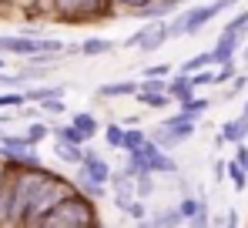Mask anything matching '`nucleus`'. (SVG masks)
<instances>
[{"mask_svg":"<svg viewBox=\"0 0 248 228\" xmlns=\"http://www.w3.org/2000/svg\"><path fill=\"white\" fill-rule=\"evenodd\" d=\"M78 185L67 178L47 171L44 164L34 168H14L10 164V181H7V215L3 225H41V218Z\"/></svg>","mask_w":248,"mask_h":228,"instance_id":"obj_1","label":"nucleus"},{"mask_svg":"<svg viewBox=\"0 0 248 228\" xmlns=\"http://www.w3.org/2000/svg\"><path fill=\"white\" fill-rule=\"evenodd\" d=\"M41 225L47 228H84V225H101L97 212H94V198L84 195L81 188H74L71 195H64L47 215L41 218Z\"/></svg>","mask_w":248,"mask_h":228,"instance_id":"obj_2","label":"nucleus"},{"mask_svg":"<svg viewBox=\"0 0 248 228\" xmlns=\"http://www.w3.org/2000/svg\"><path fill=\"white\" fill-rule=\"evenodd\" d=\"M127 154V161H124V168L131 171V175H144V171H151V175H178V161L168 154V148H161L155 138H148L141 148H134V151H124Z\"/></svg>","mask_w":248,"mask_h":228,"instance_id":"obj_3","label":"nucleus"},{"mask_svg":"<svg viewBox=\"0 0 248 228\" xmlns=\"http://www.w3.org/2000/svg\"><path fill=\"white\" fill-rule=\"evenodd\" d=\"M114 0H50L54 17H61L64 24H94L114 14Z\"/></svg>","mask_w":248,"mask_h":228,"instance_id":"obj_4","label":"nucleus"},{"mask_svg":"<svg viewBox=\"0 0 248 228\" xmlns=\"http://www.w3.org/2000/svg\"><path fill=\"white\" fill-rule=\"evenodd\" d=\"M111 175H114V171H111V164H108L97 151H91V148H87V158L78 164V178H74V185H78L84 195H91V198L97 201V198H104V195H108Z\"/></svg>","mask_w":248,"mask_h":228,"instance_id":"obj_5","label":"nucleus"},{"mask_svg":"<svg viewBox=\"0 0 248 228\" xmlns=\"http://www.w3.org/2000/svg\"><path fill=\"white\" fill-rule=\"evenodd\" d=\"M195 131H198V117L195 114H171V117H165L155 131H151V138L161 145V148H168V151H174L181 141H188V138H195Z\"/></svg>","mask_w":248,"mask_h":228,"instance_id":"obj_6","label":"nucleus"},{"mask_svg":"<svg viewBox=\"0 0 248 228\" xmlns=\"http://www.w3.org/2000/svg\"><path fill=\"white\" fill-rule=\"evenodd\" d=\"M0 54L34 57V54H64V44L37 34H0Z\"/></svg>","mask_w":248,"mask_h":228,"instance_id":"obj_7","label":"nucleus"},{"mask_svg":"<svg viewBox=\"0 0 248 228\" xmlns=\"http://www.w3.org/2000/svg\"><path fill=\"white\" fill-rule=\"evenodd\" d=\"M171 37H174V31H171L168 20H148V24H141L131 37L124 40V47H134V50H141V54H155V50H161Z\"/></svg>","mask_w":248,"mask_h":228,"instance_id":"obj_8","label":"nucleus"},{"mask_svg":"<svg viewBox=\"0 0 248 228\" xmlns=\"http://www.w3.org/2000/svg\"><path fill=\"white\" fill-rule=\"evenodd\" d=\"M221 14V7L211 0V3H198V7H191V10H185L178 20H171V31H174V37H185V34H202L208 27V20L211 17H218Z\"/></svg>","mask_w":248,"mask_h":228,"instance_id":"obj_9","label":"nucleus"},{"mask_svg":"<svg viewBox=\"0 0 248 228\" xmlns=\"http://www.w3.org/2000/svg\"><path fill=\"white\" fill-rule=\"evenodd\" d=\"M245 37L248 34H238V31H221L211 54H215V64H225V61H235V54L245 47Z\"/></svg>","mask_w":248,"mask_h":228,"instance_id":"obj_10","label":"nucleus"},{"mask_svg":"<svg viewBox=\"0 0 248 228\" xmlns=\"http://www.w3.org/2000/svg\"><path fill=\"white\" fill-rule=\"evenodd\" d=\"M181 215H185V225H208L211 222V215H208V205L202 198H191V195H185L181 198Z\"/></svg>","mask_w":248,"mask_h":228,"instance_id":"obj_11","label":"nucleus"},{"mask_svg":"<svg viewBox=\"0 0 248 228\" xmlns=\"http://www.w3.org/2000/svg\"><path fill=\"white\" fill-rule=\"evenodd\" d=\"M114 50V40L108 37H87L81 44H71L64 54H81V57H101V54H111Z\"/></svg>","mask_w":248,"mask_h":228,"instance_id":"obj_12","label":"nucleus"},{"mask_svg":"<svg viewBox=\"0 0 248 228\" xmlns=\"http://www.w3.org/2000/svg\"><path fill=\"white\" fill-rule=\"evenodd\" d=\"M181 3H188V0H151L148 7H141V10H134L141 20H161V17H171Z\"/></svg>","mask_w":248,"mask_h":228,"instance_id":"obj_13","label":"nucleus"},{"mask_svg":"<svg viewBox=\"0 0 248 228\" xmlns=\"http://www.w3.org/2000/svg\"><path fill=\"white\" fill-rule=\"evenodd\" d=\"M138 81H114V84H101L97 98H134L138 94Z\"/></svg>","mask_w":248,"mask_h":228,"instance_id":"obj_14","label":"nucleus"},{"mask_svg":"<svg viewBox=\"0 0 248 228\" xmlns=\"http://www.w3.org/2000/svg\"><path fill=\"white\" fill-rule=\"evenodd\" d=\"M221 134H225V141L228 145H238V141H248V117H232V121H225L221 124Z\"/></svg>","mask_w":248,"mask_h":228,"instance_id":"obj_15","label":"nucleus"},{"mask_svg":"<svg viewBox=\"0 0 248 228\" xmlns=\"http://www.w3.org/2000/svg\"><path fill=\"white\" fill-rule=\"evenodd\" d=\"M134 101H138V104H144V108H155V111H165V108L171 104V101H174V98H171L168 91H141V87H138V94H134Z\"/></svg>","mask_w":248,"mask_h":228,"instance_id":"obj_16","label":"nucleus"},{"mask_svg":"<svg viewBox=\"0 0 248 228\" xmlns=\"http://www.w3.org/2000/svg\"><path fill=\"white\" fill-rule=\"evenodd\" d=\"M54 154H57L61 161H67V164H81L84 158H87V148H84V145H74V141H57Z\"/></svg>","mask_w":248,"mask_h":228,"instance_id":"obj_17","label":"nucleus"},{"mask_svg":"<svg viewBox=\"0 0 248 228\" xmlns=\"http://www.w3.org/2000/svg\"><path fill=\"white\" fill-rule=\"evenodd\" d=\"M168 94L174 98V101H181V98H188V94H195V81L191 74H178L168 81Z\"/></svg>","mask_w":248,"mask_h":228,"instance_id":"obj_18","label":"nucleus"},{"mask_svg":"<svg viewBox=\"0 0 248 228\" xmlns=\"http://www.w3.org/2000/svg\"><path fill=\"white\" fill-rule=\"evenodd\" d=\"M50 134H54L57 141H74V145H84V141H87V138H84V131L74 124V121H71V124H54V128H50Z\"/></svg>","mask_w":248,"mask_h":228,"instance_id":"obj_19","label":"nucleus"},{"mask_svg":"<svg viewBox=\"0 0 248 228\" xmlns=\"http://www.w3.org/2000/svg\"><path fill=\"white\" fill-rule=\"evenodd\" d=\"M64 91H67L64 84H47V87H27L24 94H27V101H37L41 104L47 98H64Z\"/></svg>","mask_w":248,"mask_h":228,"instance_id":"obj_20","label":"nucleus"},{"mask_svg":"<svg viewBox=\"0 0 248 228\" xmlns=\"http://www.w3.org/2000/svg\"><path fill=\"white\" fill-rule=\"evenodd\" d=\"M124 128L121 121H111V124H104V141H108V148H114V151H121L124 148Z\"/></svg>","mask_w":248,"mask_h":228,"instance_id":"obj_21","label":"nucleus"},{"mask_svg":"<svg viewBox=\"0 0 248 228\" xmlns=\"http://www.w3.org/2000/svg\"><path fill=\"white\" fill-rule=\"evenodd\" d=\"M71 121H74V124H78V128L84 131V138H87V141H91V138H94V134L101 131V124H97V117H94L91 111H78L74 117H71Z\"/></svg>","mask_w":248,"mask_h":228,"instance_id":"obj_22","label":"nucleus"},{"mask_svg":"<svg viewBox=\"0 0 248 228\" xmlns=\"http://www.w3.org/2000/svg\"><path fill=\"white\" fill-rule=\"evenodd\" d=\"M178 104H181V111H185V114H195V117H202V114L211 108V101H208V98H195V94L181 98Z\"/></svg>","mask_w":248,"mask_h":228,"instance_id":"obj_23","label":"nucleus"},{"mask_svg":"<svg viewBox=\"0 0 248 228\" xmlns=\"http://www.w3.org/2000/svg\"><path fill=\"white\" fill-rule=\"evenodd\" d=\"M215 64V54L205 50V54H195V57H188L185 64H181V74H195V71H202V67H211Z\"/></svg>","mask_w":248,"mask_h":228,"instance_id":"obj_24","label":"nucleus"},{"mask_svg":"<svg viewBox=\"0 0 248 228\" xmlns=\"http://www.w3.org/2000/svg\"><path fill=\"white\" fill-rule=\"evenodd\" d=\"M228 181H232L235 191H245V185H248V168H242L235 158L228 161Z\"/></svg>","mask_w":248,"mask_h":228,"instance_id":"obj_25","label":"nucleus"},{"mask_svg":"<svg viewBox=\"0 0 248 228\" xmlns=\"http://www.w3.org/2000/svg\"><path fill=\"white\" fill-rule=\"evenodd\" d=\"M151 225H158V228L185 225V215H181V208H168V212H161V215H155V218H151Z\"/></svg>","mask_w":248,"mask_h":228,"instance_id":"obj_26","label":"nucleus"},{"mask_svg":"<svg viewBox=\"0 0 248 228\" xmlns=\"http://www.w3.org/2000/svg\"><path fill=\"white\" fill-rule=\"evenodd\" d=\"M148 138H151V134H144L141 128H127V131H124V148H121V151H134V148H141Z\"/></svg>","mask_w":248,"mask_h":228,"instance_id":"obj_27","label":"nucleus"},{"mask_svg":"<svg viewBox=\"0 0 248 228\" xmlns=\"http://www.w3.org/2000/svg\"><path fill=\"white\" fill-rule=\"evenodd\" d=\"M24 101H27V94H20V91H3V94H0V111H17Z\"/></svg>","mask_w":248,"mask_h":228,"instance_id":"obj_28","label":"nucleus"},{"mask_svg":"<svg viewBox=\"0 0 248 228\" xmlns=\"http://www.w3.org/2000/svg\"><path fill=\"white\" fill-rule=\"evenodd\" d=\"M24 134H27V141H31L34 148H37V145H41L44 138L50 134V128H47L44 121H34V124H27V131H24Z\"/></svg>","mask_w":248,"mask_h":228,"instance_id":"obj_29","label":"nucleus"},{"mask_svg":"<svg viewBox=\"0 0 248 228\" xmlns=\"http://www.w3.org/2000/svg\"><path fill=\"white\" fill-rule=\"evenodd\" d=\"M134 188H138V195H141V198H148V195L155 191V175H151V171L134 175Z\"/></svg>","mask_w":248,"mask_h":228,"instance_id":"obj_30","label":"nucleus"},{"mask_svg":"<svg viewBox=\"0 0 248 228\" xmlns=\"http://www.w3.org/2000/svg\"><path fill=\"white\" fill-rule=\"evenodd\" d=\"M238 74V67H235V61H225V64H218L215 67V77H218V84H232Z\"/></svg>","mask_w":248,"mask_h":228,"instance_id":"obj_31","label":"nucleus"},{"mask_svg":"<svg viewBox=\"0 0 248 228\" xmlns=\"http://www.w3.org/2000/svg\"><path fill=\"white\" fill-rule=\"evenodd\" d=\"M191 81H195V87H211V84H218L215 67H202V71H195V74H191Z\"/></svg>","mask_w":248,"mask_h":228,"instance_id":"obj_32","label":"nucleus"},{"mask_svg":"<svg viewBox=\"0 0 248 228\" xmlns=\"http://www.w3.org/2000/svg\"><path fill=\"white\" fill-rule=\"evenodd\" d=\"M41 108L47 114H64V111H67V104H64L61 98H47V101H41Z\"/></svg>","mask_w":248,"mask_h":228,"instance_id":"obj_33","label":"nucleus"},{"mask_svg":"<svg viewBox=\"0 0 248 228\" xmlns=\"http://www.w3.org/2000/svg\"><path fill=\"white\" fill-rule=\"evenodd\" d=\"M171 71H174V67H171V64L165 61V64H151V67L144 71V77H168Z\"/></svg>","mask_w":248,"mask_h":228,"instance_id":"obj_34","label":"nucleus"},{"mask_svg":"<svg viewBox=\"0 0 248 228\" xmlns=\"http://www.w3.org/2000/svg\"><path fill=\"white\" fill-rule=\"evenodd\" d=\"M235 161H238L242 168H248V141H238V145H235Z\"/></svg>","mask_w":248,"mask_h":228,"instance_id":"obj_35","label":"nucleus"},{"mask_svg":"<svg viewBox=\"0 0 248 228\" xmlns=\"http://www.w3.org/2000/svg\"><path fill=\"white\" fill-rule=\"evenodd\" d=\"M211 175H215V181H225V175H228V161H215V164H211Z\"/></svg>","mask_w":248,"mask_h":228,"instance_id":"obj_36","label":"nucleus"},{"mask_svg":"<svg viewBox=\"0 0 248 228\" xmlns=\"http://www.w3.org/2000/svg\"><path fill=\"white\" fill-rule=\"evenodd\" d=\"M118 7H127V10H141V7H148L151 0H114Z\"/></svg>","mask_w":248,"mask_h":228,"instance_id":"obj_37","label":"nucleus"},{"mask_svg":"<svg viewBox=\"0 0 248 228\" xmlns=\"http://www.w3.org/2000/svg\"><path fill=\"white\" fill-rule=\"evenodd\" d=\"M248 87V74H235V81H232V91H245Z\"/></svg>","mask_w":248,"mask_h":228,"instance_id":"obj_38","label":"nucleus"},{"mask_svg":"<svg viewBox=\"0 0 248 228\" xmlns=\"http://www.w3.org/2000/svg\"><path fill=\"white\" fill-rule=\"evenodd\" d=\"M225 225H238V212H228L225 215Z\"/></svg>","mask_w":248,"mask_h":228,"instance_id":"obj_39","label":"nucleus"},{"mask_svg":"<svg viewBox=\"0 0 248 228\" xmlns=\"http://www.w3.org/2000/svg\"><path fill=\"white\" fill-rule=\"evenodd\" d=\"M215 3H218V7H221V10H228V7H235V3H238V0H215Z\"/></svg>","mask_w":248,"mask_h":228,"instance_id":"obj_40","label":"nucleus"},{"mask_svg":"<svg viewBox=\"0 0 248 228\" xmlns=\"http://www.w3.org/2000/svg\"><path fill=\"white\" fill-rule=\"evenodd\" d=\"M242 54H245V64H248V40H245V47H242Z\"/></svg>","mask_w":248,"mask_h":228,"instance_id":"obj_41","label":"nucleus"},{"mask_svg":"<svg viewBox=\"0 0 248 228\" xmlns=\"http://www.w3.org/2000/svg\"><path fill=\"white\" fill-rule=\"evenodd\" d=\"M242 117H248V101H245V111H242Z\"/></svg>","mask_w":248,"mask_h":228,"instance_id":"obj_42","label":"nucleus"},{"mask_svg":"<svg viewBox=\"0 0 248 228\" xmlns=\"http://www.w3.org/2000/svg\"><path fill=\"white\" fill-rule=\"evenodd\" d=\"M0 71H3V57H0Z\"/></svg>","mask_w":248,"mask_h":228,"instance_id":"obj_43","label":"nucleus"}]
</instances>
